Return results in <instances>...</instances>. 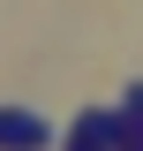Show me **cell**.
I'll return each instance as SVG.
<instances>
[{
  "mask_svg": "<svg viewBox=\"0 0 143 151\" xmlns=\"http://www.w3.org/2000/svg\"><path fill=\"white\" fill-rule=\"evenodd\" d=\"M45 136H53V129H45L38 113H15V106L0 113V144H45Z\"/></svg>",
  "mask_w": 143,
  "mask_h": 151,
  "instance_id": "obj_1",
  "label": "cell"
},
{
  "mask_svg": "<svg viewBox=\"0 0 143 151\" xmlns=\"http://www.w3.org/2000/svg\"><path fill=\"white\" fill-rule=\"evenodd\" d=\"M75 144H128L121 113H83V121H75Z\"/></svg>",
  "mask_w": 143,
  "mask_h": 151,
  "instance_id": "obj_2",
  "label": "cell"
},
{
  "mask_svg": "<svg viewBox=\"0 0 143 151\" xmlns=\"http://www.w3.org/2000/svg\"><path fill=\"white\" fill-rule=\"evenodd\" d=\"M121 136H128V144H143V83L128 91V106H121Z\"/></svg>",
  "mask_w": 143,
  "mask_h": 151,
  "instance_id": "obj_3",
  "label": "cell"
}]
</instances>
